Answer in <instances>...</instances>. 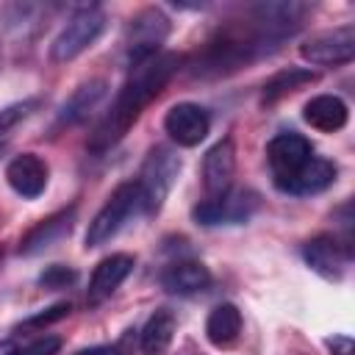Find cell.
<instances>
[{"label": "cell", "mask_w": 355, "mask_h": 355, "mask_svg": "<svg viewBox=\"0 0 355 355\" xmlns=\"http://www.w3.org/2000/svg\"><path fill=\"white\" fill-rule=\"evenodd\" d=\"M17 352V341H0V355H14Z\"/></svg>", "instance_id": "cell-27"}, {"label": "cell", "mask_w": 355, "mask_h": 355, "mask_svg": "<svg viewBox=\"0 0 355 355\" xmlns=\"http://www.w3.org/2000/svg\"><path fill=\"white\" fill-rule=\"evenodd\" d=\"M180 155L169 147H153L141 164V172L136 178L141 200H144V214L161 211L166 194L172 191L178 175H180Z\"/></svg>", "instance_id": "cell-4"}, {"label": "cell", "mask_w": 355, "mask_h": 355, "mask_svg": "<svg viewBox=\"0 0 355 355\" xmlns=\"http://www.w3.org/2000/svg\"><path fill=\"white\" fill-rule=\"evenodd\" d=\"M105 31V14L100 6H83L78 8L67 25L58 31V36L50 44V61L53 64H67L72 58H78L80 53H86L100 33Z\"/></svg>", "instance_id": "cell-3"}, {"label": "cell", "mask_w": 355, "mask_h": 355, "mask_svg": "<svg viewBox=\"0 0 355 355\" xmlns=\"http://www.w3.org/2000/svg\"><path fill=\"white\" fill-rule=\"evenodd\" d=\"M6 180H8V186H11L19 197L33 200V197H39V194L44 191V186H47V164H44L39 155H33V153H22V155H17V158L8 161V166H6Z\"/></svg>", "instance_id": "cell-13"}, {"label": "cell", "mask_w": 355, "mask_h": 355, "mask_svg": "<svg viewBox=\"0 0 355 355\" xmlns=\"http://www.w3.org/2000/svg\"><path fill=\"white\" fill-rule=\"evenodd\" d=\"M302 255H305V263L324 280H341L344 266H347V247L338 244L333 236L322 233V236L308 239L302 247Z\"/></svg>", "instance_id": "cell-11"}, {"label": "cell", "mask_w": 355, "mask_h": 355, "mask_svg": "<svg viewBox=\"0 0 355 355\" xmlns=\"http://www.w3.org/2000/svg\"><path fill=\"white\" fill-rule=\"evenodd\" d=\"M300 55L316 67H336V64H347L355 55V28L352 25H341L333 31H322L313 33L311 39H305L300 44Z\"/></svg>", "instance_id": "cell-7"}, {"label": "cell", "mask_w": 355, "mask_h": 355, "mask_svg": "<svg viewBox=\"0 0 355 355\" xmlns=\"http://www.w3.org/2000/svg\"><path fill=\"white\" fill-rule=\"evenodd\" d=\"M258 208V197L247 189H230L225 191L222 197H214V200H202L191 216L197 219V225H239V222H247L252 216V211Z\"/></svg>", "instance_id": "cell-6"}, {"label": "cell", "mask_w": 355, "mask_h": 355, "mask_svg": "<svg viewBox=\"0 0 355 355\" xmlns=\"http://www.w3.org/2000/svg\"><path fill=\"white\" fill-rule=\"evenodd\" d=\"M302 119L319 130V133H336L347 125L349 119V108L341 97L336 94H319V97H311L302 108Z\"/></svg>", "instance_id": "cell-15"}, {"label": "cell", "mask_w": 355, "mask_h": 355, "mask_svg": "<svg viewBox=\"0 0 355 355\" xmlns=\"http://www.w3.org/2000/svg\"><path fill=\"white\" fill-rule=\"evenodd\" d=\"M72 219H75V208H67V211H58V214L42 219L36 227H31L25 233V239L19 241V252L22 255H39V252L50 250L53 244H58L72 230Z\"/></svg>", "instance_id": "cell-14"}, {"label": "cell", "mask_w": 355, "mask_h": 355, "mask_svg": "<svg viewBox=\"0 0 355 355\" xmlns=\"http://www.w3.org/2000/svg\"><path fill=\"white\" fill-rule=\"evenodd\" d=\"M67 313H69V305H67V302H58V305L47 308L44 313H36V316H31V319L25 322V327H36V324H50V322H58V319H64Z\"/></svg>", "instance_id": "cell-25"}, {"label": "cell", "mask_w": 355, "mask_h": 355, "mask_svg": "<svg viewBox=\"0 0 355 355\" xmlns=\"http://www.w3.org/2000/svg\"><path fill=\"white\" fill-rule=\"evenodd\" d=\"M61 349V338L58 336H39L28 344H17V352L14 355H55Z\"/></svg>", "instance_id": "cell-23"}, {"label": "cell", "mask_w": 355, "mask_h": 355, "mask_svg": "<svg viewBox=\"0 0 355 355\" xmlns=\"http://www.w3.org/2000/svg\"><path fill=\"white\" fill-rule=\"evenodd\" d=\"M333 180H336V164L327 161V158L311 155V158L305 161V166H302L294 178H288V180L280 186V191L297 194V197H308V194L324 191L327 186H333Z\"/></svg>", "instance_id": "cell-16"}, {"label": "cell", "mask_w": 355, "mask_h": 355, "mask_svg": "<svg viewBox=\"0 0 355 355\" xmlns=\"http://www.w3.org/2000/svg\"><path fill=\"white\" fill-rule=\"evenodd\" d=\"M133 272V255L128 252H114L108 258H103L94 272H92V280H89V291H86V300L89 305H100L103 300H108L119 286L122 280Z\"/></svg>", "instance_id": "cell-12"}, {"label": "cell", "mask_w": 355, "mask_h": 355, "mask_svg": "<svg viewBox=\"0 0 355 355\" xmlns=\"http://www.w3.org/2000/svg\"><path fill=\"white\" fill-rule=\"evenodd\" d=\"M327 347L333 349V355H349L352 352V338L349 336H333V338H327Z\"/></svg>", "instance_id": "cell-26"}, {"label": "cell", "mask_w": 355, "mask_h": 355, "mask_svg": "<svg viewBox=\"0 0 355 355\" xmlns=\"http://www.w3.org/2000/svg\"><path fill=\"white\" fill-rule=\"evenodd\" d=\"M175 316L169 311H155L147 324L141 327V352L144 355H164L175 338Z\"/></svg>", "instance_id": "cell-20"}, {"label": "cell", "mask_w": 355, "mask_h": 355, "mask_svg": "<svg viewBox=\"0 0 355 355\" xmlns=\"http://www.w3.org/2000/svg\"><path fill=\"white\" fill-rule=\"evenodd\" d=\"M161 286L169 294L189 297V294L205 291L211 286V272L200 261H175L161 272Z\"/></svg>", "instance_id": "cell-17"}, {"label": "cell", "mask_w": 355, "mask_h": 355, "mask_svg": "<svg viewBox=\"0 0 355 355\" xmlns=\"http://www.w3.org/2000/svg\"><path fill=\"white\" fill-rule=\"evenodd\" d=\"M166 36H169V17L155 6L141 8L128 25V64H139L155 55Z\"/></svg>", "instance_id": "cell-5"}, {"label": "cell", "mask_w": 355, "mask_h": 355, "mask_svg": "<svg viewBox=\"0 0 355 355\" xmlns=\"http://www.w3.org/2000/svg\"><path fill=\"white\" fill-rule=\"evenodd\" d=\"M313 80H316V72H311V69H302V67L280 69V72H275V75L263 83V103H277L280 97H286V94L302 89V86H308V83H313Z\"/></svg>", "instance_id": "cell-21"}, {"label": "cell", "mask_w": 355, "mask_h": 355, "mask_svg": "<svg viewBox=\"0 0 355 355\" xmlns=\"http://www.w3.org/2000/svg\"><path fill=\"white\" fill-rule=\"evenodd\" d=\"M36 105H39V100H19V103H11V105L0 108V147L11 136V130L36 111Z\"/></svg>", "instance_id": "cell-22"}, {"label": "cell", "mask_w": 355, "mask_h": 355, "mask_svg": "<svg viewBox=\"0 0 355 355\" xmlns=\"http://www.w3.org/2000/svg\"><path fill=\"white\" fill-rule=\"evenodd\" d=\"M205 336L219 349L236 344L239 336H241V311L236 305H230V302L216 305L205 319Z\"/></svg>", "instance_id": "cell-18"}, {"label": "cell", "mask_w": 355, "mask_h": 355, "mask_svg": "<svg viewBox=\"0 0 355 355\" xmlns=\"http://www.w3.org/2000/svg\"><path fill=\"white\" fill-rule=\"evenodd\" d=\"M139 211H144V200L139 191V183H122L111 191V197L105 200V205L97 211V216L89 222L86 230V247H100L105 241H111L128 222L130 216H136Z\"/></svg>", "instance_id": "cell-2"}, {"label": "cell", "mask_w": 355, "mask_h": 355, "mask_svg": "<svg viewBox=\"0 0 355 355\" xmlns=\"http://www.w3.org/2000/svg\"><path fill=\"white\" fill-rule=\"evenodd\" d=\"M105 94V80H89L83 86H78L67 100L64 105L58 108V122L61 125H75L80 122L83 116H89V111L103 100Z\"/></svg>", "instance_id": "cell-19"}, {"label": "cell", "mask_w": 355, "mask_h": 355, "mask_svg": "<svg viewBox=\"0 0 355 355\" xmlns=\"http://www.w3.org/2000/svg\"><path fill=\"white\" fill-rule=\"evenodd\" d=\"M211 128V116L197 103H175L164 116V130L180 147H197Z\"/></svg>", "instance_id": "cell-9"}, {"label": "cell", "mask_w": 355, "mask_h": 355, "mask_svg": "<svg viewBox=\"0 0 355 355\" xmlns=\"http://www.w3.org/2000/svg\"><path fill=\"white\" fill-rule=\"evenodd\" d=\"M72 280H75V272H72L69 266H61V263L47 266V269L42 272V277H39V283H42L44 288H64V286H69Z\"/></svg>", "instance_id": "cell-24"}, {"label": "cell", "mask_w": 355, "mask_h": 355, "mask_svg": "<svg viewBox=\"0 0 355 355\" xmlns=\"http://www.w3.org/2000/svg\"><path fill=\"white\" fill-rule=\"evenodd\" d=\"M233 175H236V147L233 139H222L202 158V186L208 191V200L230 191Z\"/></svg>", "instance_id": "cell-10"}, {"label": "cell", "mask_w": 355, "mask_h": 355, "mask_svg": "<svg viewBox=\"0 0 355 355\" xmlns=\"http://www.w3.org/2000/svg\"><path fill=\"white\" fill-rule=\"evenodd\" d=\"M311 144L305 136L300 133H280L269 141L266 147V161H269V169H272V178H275V186L280 189L288 178H294L305 161L311 158Z\"/></svg>", "instance_id": "cell-8"}, {"label": "cell", "mask_w": 355, "mask_h": 355, "mask_svg": "<svg viewBox=\"0 0 355 355\" xmlns=\"http://www.w3.org/2000/svg\"><path fill=\"white\" fill-rule=\"evenodd\" d=\"M178 67H180V58L175 53H155L147 61L130 64V72H128L114 105L108 108L103 122L89 136V150L92 153L111 150L128 133V128L139 119L144 105H150L164 92V86L172 80Z\"/></svg>", "instance_id": "cell-1"}]
</instances>
